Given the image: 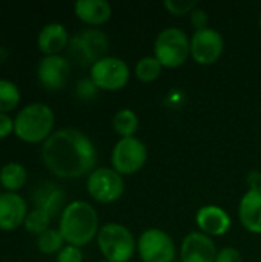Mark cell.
<instances>
[{"label":"cell","mask_w":261,"mask_h":262,"mask_svg":"<svg viewBox=\"0 0 261 262\" xmlns=\"http://www.w3.org/2000/svg\"><path fill=\"white\" fill-rule=\"evenodd\" d=\"M2 189H3V187H2V184H0V195L3 193V192H2Z\"/></svg>","instance_id":"33"},{"label":"cell","mask_w":261,"mask_h":262,"mask_svg":"<svg viewBox=\"0 0 261 262\" xmlns=\"http://www.w3.org/2000/svg\"><path fill=\"white\" fill-rule=\"evenodd\" d=\"M217 253L214 239L202 232H191L180 246L182 262H215Z\"/></svg>","instance_id":"13"},{"label":"cell","mask_w":261,"mask_h":262,"mask_svg":"<svg viewBox=\"0 0 261 262\" xmlns=\"http://www.w3.org/2000/svg\"><path fill=\"white\" fill-rule=\"evenodd\" d=\"M195 223L202 233L214 238V236H223L231 229V216L225 209L220 206L208 204L198 209L195 215Z\"/></svg>","instance_id":"15"},{"label":"cell","mask_w":261,"mask_h":262,"mask_svg":"<svg viewBox=\"0 0 261 262\" xmlns=\"http://www.w3.org/2000/svg\"><path fill=\"white\" fill-rule=\"evenodd\" d=\"M55 115L45 103H29L14 118V134L31 144L45 143L54 132Z\"/></svg>","instance_id":"3"},{"label":"cell","mask_w":261,"mask_h":262,"mask_svg":"<svg viewBox=\"0 0 261 262\" xmlns=\"http://www.w3.org/2000/svg\"><path fill=\"white\" fill-rule=\"evenodd\" d=\"M260 28H261V12H260Z\"/></svg>","instance_id":"35"},{"label":"cell","mask_w":261,"mask_h":262,"mask_svg":"<svg viewBox=\"0 0 261 262\" xmlns=\"http://www.w3.org/2000/svg\"><path fill=\"white\" fill-rule=\"evenodd\" d=\"M68 43V29L58 21H51L45 25L37 35V46L43 55H60Z\"/></svg>","instance_id":"18"},{"label":"cell","mask_w":261,"mask_h":262,"mask_svg":"<svg viewBox=\"0 0 261 262\" xmlns=\"http://www.w3.org/2000/svg\"><path fill=\"white\" fill-rule=\"evenodd\" d=\"M28 180V173L23 164L17 161H9L0 169V184L3 192H14L20 190Z\"/></svg>","instance_id":"20"},{"label":"cell","mask_w":261,"mask_h":262,"mask_svg":"<svg viewBox=\"0 0 261 262\" xmlns=\"http://www.w3.org/2000/svg\"><path fill=\"white\" fill-rule=\"evenodd\" d=\"M72 55L83 64H94L106 57L109 40L100 29H85L69 40Z\"/></svg>","instance_id":"10"},{"label":"cell","mask_w":261,"mask_h":262,"mask_svg":"<svg viewBox=\"0 0 261 262\" xmlns=\"http://www.w3.org/2000/svg\"><path fill=\"white\" fill-rule=\"evenodd\" d=\"M49 224H51V216L46 212H43L40 209H32L28 212L23 227L28 233H31L34 236H40L42 233H45L49 229Z\"/></svg>","instance_id":"25"},{"label":"cell","mask_w":261,"mask_h":262,"mask_svg":"<svg viewBox=\"0 0 261 262\" xmlns=\"http://www.w3.org/2000/svg\"><path fill=\"white\" fill-rule=\"evenodd\" d=\"M112 129L122 138H131L138 130V117L132 109H120L112 117Z\"/></svg>","instance_id":"21"},{"label":"cell","mask_w":261,"mask_h":262,"mask_svg":"<svg viewBox=\"0 0 261 262\" xmlns=\"http://www.w3.org/2000/svg\"><path fill=\"white\" fill-rule=\"evenodd\" d=\"M129 66L118 57L106 55L91 66L89 78L102 91H120L129 81Z\"/></svg>","instance_id":"8"},{"label":"cell","mask_w":261,"mask_h":262,"mask_svg":"<svg viewBox=\"0 0 261 262\" xmlns=\"http://www.w3.org/2000/svg\"><path fill=\"white\" fill-rule=\"evenodd\" d=\"M191 55V38L180 28L163 29L154 43V57L163 68H180Z\"/></svg>","instance_id":"5"},{"label":"cell","mask_w":261,"mask_h":262,"mask_svg":"<svg viewBox=\"0 0 261 262\" xmlns=\"http://www.w3.org/2000/svg\"><path fill=\"white\" fill-rule=\"evenodd\" d=\"M14 132V118L9 117V114L0 112V140L9 137Z\"/></svg>","instance_id":"31"},{"label":"cell","mask_w":261,"mask_h":262,"mask_svg":"<svg viewBox=\"0 0 261 262\" xmlns=\"http://www.w3.org/2000/svg\"><path fill=\"white\" fill-rule=\"evenodd\" d=\"M86 190L97 203L111 204L123 196L125 180L112 167H97L88 175Z\"/></svg>","instance_id":"6"},{"label":"cell","mask_w":261,"mask_h":262,"mask_svg":"<svg viewBox=\"0 0 261 262\" xmlns=\"http://www.w3.org/2000/svg\"><path fill=\"white\" fill-rule=\"evenodd\" d=\"M174 262H182V261H174Z\"/></svg>","instance_id":"36"},{"label":"cell","mask_w":261,"mask_h":262,"mask_svg":"<svg viewBox=\"0 0 261 262\" xmlns=\"http://www.w3.org/2000/svg\"><path fill=\"white\" fill-rule=\"evenodd\" d=\"M74 14L83 23L98 26L111 18L112 6L106 0H77L74 3Z\"/></svg>","instance_id":"19"},{"label":"cell","mask_w":261,"mask_h":262,"mask_svg":"<svg viewBox=\"0 0 261 262\" xmlns=\"http://www.w3.org/2000/svg\"><path fill=\"white\" fill-rule=\"evenodd\" d=\"M42 160L58 178H80L95 170L97 149L85 132L65 127L54 130L43 143Z\"/></svg>","instance_id":"1"},{"label":"cell","mask_w":261,"mask_h":262,"mask_svg":"<svg viewBox=\"0 0 261 262\" xmlns=\"http://www.w3.org/2000/svg\"><path fill=\"white\" fill-rule=\"evenodd\" d=\"M65 239L58 229H48L45 233L37 236V247L43 255H54L58 253L65 247Z\"/></svg>","instance_id":"24"},{"label":"cell","mask_w":261,"mask_h":262,"mask_svg":"<svg viewBox=\"0 0 261 262\" xmlns=\"http://www.w3.org/2000/svg\"><path fill=\"white\" fill-rule=\"evenodd\" d=\"M69 61L62 55H43L37 64L38 83L49 91H60L65 88L69 77Z\"/></svg>","instance_id":"12"},{"label":"cell","mask_w":261,"mask_h":262,"mask_svg":"<svg viewBox=\"0 0 261 262\" xmlns=\"http://www.w3.org/2000/svg\"><path fill=\"white\" fill-rule=\"evenodd\" d=\"M5 57H6V52L3 51V48H0V63L5 60Z\"/></svg>","instance_id":"32"},{"label":"cell","mask_w":261,"mask_h":262,"mask_svg":"<svg viewBox=\"0 0 261 262\" xmlns=\"http://www.w3.org/2000/svg\"><path fill=\"white\" fill-rule=\"evenodd\" d=\"M98 213L86 201L69 203L58 221V232L69 246L83 247L98 235Z\"/></svg>","instance_id":"2"},{"label":"cell","mask_w":261,"mask_h":262,"mask_svg":"<svg viewBox=\"0 0 261 262\" xmlns=\"http://www.w3.org/2000/svg\"><path fill=\"white\" fill-rule=\"evenodd\" d=\"M57 262H83V252L80 247L66 244L57 253Z\"/></svg>","instance_id":"27"},{"label":"cell","mask_w":261,"mask_h":262,"mask_svg":"<svg viewBox=\"0 0 261 262\" xmlns=\"http://www.w3.org/2000/svg\"><path fill=\"white\" fill-rule=\"evenodd\" d=\"M28 204L23 196L14 192L0 195V230L11 232L23 226L28 215Z\"/></svg>","instance_id":"14"},{"label":"cell","mask_w":261,"mask_h":262,"mask_svg":"<svg viewBox=\"0 0 261 262\" xmlns=\"http://www.w3.org/2000/svg\"><path fill=\"white\" fill-rule=\"evenodd\" d=\"M22 100V92L18 86L6 78H0V112L9 114V111H14Z\"/></svg>","instance_id":"22"},{"label":"cell","mask_w":261,"mask_h":262,"mask_svg":"<svg viewBox=\"0 0 261 262\" xmlns=\"http://www.w3.org/2000/svg\"><path fill=\"white\" fill-rule=\"evenodd\" d=\"M97 86L94 84V81L91 78H82L77 86H75V94L78 95V98L82 100H91L95 97L97 94Z\"/></svg>","instance_id":"28"},{"label":"cell","mask_w":261,"mask_h":262,"mask_svg":"<svg viewBox=\"0 0 261 262\" xmlns=\"http://www.w3.org/2000/svg\"><path fill=\"white\" fill-rule=\"evenodd\" d=\"M163 5L168 9V12L172 15H186V14H191L198 6V2L197 0H165Z\"/></svg>","instance_id":"26"},{"label":"cell","mask_w":261,"mask_h":262,"mask_svg":"<svg viewBox=\"0 0 261 262\" xmlns=\"http://www.w3.org/2000/svg\"><path fill=\"white\" fill-rule=\"evenodd\" d=\"M148 149L145 143L135 137L120 138L111 154L112 169L118 172L122 177L134 175L146 164Z\"/></svg>","instance_id":"7"},{"label":"cell","mask_w":261,"mask_h":262,"mask_svg":"<svg viewBox=\"0 0 261 262\" xmlns=\"http://www.w3.org/2000/svg\"><path fill=\"white\" fill-rule=\"evenodd\" d=\"M223 49H225L223 35L214 28L195 31L194 35L191 37V57L198 64L203 66L214 64L222 57Z\"/></svg>","instance_id":"11"},{"label":"cell","mask_w":261,"mask_h":262,"mask_svg":"<svg viewBox=\"0 0 261 262\" xmlns=\"http://www.w3.org/2000/svg\"><path fill=\"white\" fill-rule=\"evenodd\" d=\"M215 262H243V256L234 247H223L222 250H218Z\"/></svg>","instance_id":"30"},{"label":"cell","mask_w":261,"mask_h":262,"mask_svg":"<svg viewBox=\"0 0 261 262\" xmlns=\"http://www.w3.org/2000/svg\"><path fill=\"white\" fill-rule=\"evenodd\" d=\"M238 218L242 226L254 235L261 233V186L249 187L242 196L238 206Z\"/></svg>","instance_id":"17"},{"label":"cell","mask_w":261,"mask_h":262,"mask_svg":"<svg viewBox=\"0 0 261 262\" xmlns=\"http://www.w3.org/2000/svg\"><path fill=\"white\" fill-rule=\"evenodd\" d=\"M191 23H192V26H194L195 31L209 28V26H208V23H209V15H208L206 9L197 6V8L191 12Z\"/></svg>","instance_id":"29"},{"label":"cell","mask_w":261,"mask_h":262,"mask_svg":"<svg viewBox=\"0 0 261 262\" xmlns=\"http://www.w3.org/2000/svg\"><path fill=\"white\" fill-rule=\"evenodd\" d=\"M163 66L160 64V61L154 57V55H146L143 58H140L135 64V75L140 81L143 83H151L154 80H157L162 74Z\"/></svg>","instance_id":"23"},{"label":"cell","mask_w":261,"mask_h":262,"mask_svg":"<svg viewBox=\"0 0 261 262\" xmlns=\"http://www.w3.org/2000/svg\"><path fill=\"white\" fill-rule=\"evenodd\" d=\"M97 246L103 259L109 262H129L137 250L132 232L118 223H108L100 227Z\"/></svg>","instance_id":"4"},{"label":"cell","mask_w":261,"mask_h":262,"mask_svg":"<svg viewBox=\"0 0 261 262\" xmlns=\"http://www.w3.org/2000/svg\"><path fill=\"white\" fill-rule=\"evenodd\" d=\"M32 201L35 209L46 212L51 218L62 215L65 206V192L51 181L38 183L32 190Z\"/></svg>","instance_id":"16"},{"label":"cell","mask_w":261,"mask_h":262,"mask_svg":"<svg viewBox=\"0 0 261 262\" xmlns=\"http://www.w3.org/2000/svg\"><path fill=\"white\" fill-rule=\"evenodd\" d=\"M98 262H109V261H106V259H100Z\"/></svg>","instance_id":"34"},{"label":"cell","mask_w":261,"mask_h":262,"mask_svg":"<svg viewBox=\"0 0 261 262\" xmlns=\"http://www.w3.org/2000/svg\"><path fill=\"white\" fill-rule=\"evenodd\" d=\"M137 252L143 262H174V239L162 229H148L137 239Z\"/></svg>","instance_id":"9"},{"label":"cell","mask_w":261,"mask_h":262,"mask_svg":"<svg viewBox=\"0 0 261 262\" xmlns=\"http://www.w3.org/2000/svg\"><path fill=\"white\" fill-rule=\"evenodd\" d=\"M129 262H134V261H129Z\"/></svg>","instance_id":"37"}]
</instances>
